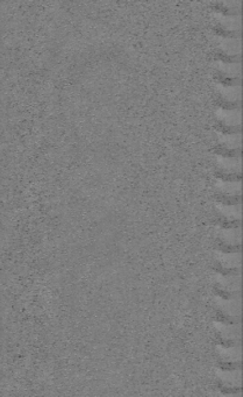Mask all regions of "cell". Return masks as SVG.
<instances>
[{"instance_id":"6da1fadb","label":"cell","mask_w":243,"mask_h":397,"mask_svg":"<svg viewBox=\"0 0 243 397\" xmlns=\"http://www.w3.org/2000/svg\"><path fill=\"white\" fill-rule=\"evenodd\" d=\"M219 308L220 310L223 312L226 316L229 317H238L240 316L241 307H240V300H219Z\"/></svg>"},{"instance_id":"7a4b0ae2","label":"cell","mask_w":243,"mask_h":397,"mask_svg":"<svg viewBox=\"0 0 243 397\" xmlns=\"http://www.w3.org/2000/svg\"><path fill=\"white\" fill-rule=\"evenodd\" d=\"M218 332L221 334L223 339L228 341L230 340H238L241 337L240 325L233 324H216Z\"/></svg>"},{"instance_id":"3957f363","label":"cell","mask_w":243,"mask_h":397,"mask_svg":"<svg viewBox=\"0 0 243 397\" xmlns=\"http://www.w3.org/2000/svg\"><path fill=\"white\" fill-rule=\"evenodd\" d=\"M218 377L222 384L227 387H240L241 385V372L240 370H234V372H221L218 373Z\"/></svg>"},{"instance_id":"277c9868","label":"cell","mask_w":243,"mask_h":397,"mask_svg":"<svg viewBox=\"0 0 243 397\" xmlns=\"http://www.w3.org/2000/svg\"><path fill=\"white\" fill-rule=\"evenodd\" d=\"M220 355H221V359L226 362L240 361V359H241L240 347L222 348V350H220Z\"/></svg>"},{"instance_id":"5b68a950","label":"cell","mask_w":243,"mask_h":397,"mask_svg":"<svg viewBox=\"0 0 243 397\" xmlns=\"http://www.w3.org/2000/svg\"><path fill=\"white\" fill-rule=\"evenodd\" d=\"M220 284L224 291H237V290H240V277H221Z\"/></svg>"},{"instance_id":"8992f818","label":"cell","mask_w":243,"mask_h":397,"mask_svg":"<svg viewBox=\"0 0 243 397\" xmlns=\"http://www.w3.org/2000/svg\"><path fill=\"white\" fill-rule=\"evenodd\" d=\"M221 262H222L224 267L228 268L238 267L240 266V255H234V254L223 255L222 259H221Z\"/></svg>"},{"instance_id":"52a82bcc","label":"cell","mask_w":243,"mask_h":397,"mask_svg":"<svg viewBox=\"0 0 243 397\" xmlns=\"http://www.w3.org/2000/svg\"><path fill=\"white\" fill-rule=\"evenodd\" d=\"M223 397H240V395H224Z\"/></svg>"}]
</instances>
